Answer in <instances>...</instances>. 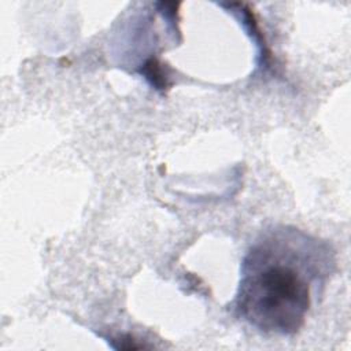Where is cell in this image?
<instances>
[{"label": "cell", "mask_w": 351, "mask_h": 351, "mask_svg": "<svg viewBox=\"0 0 351 351\" xmlns=\"http://www.w3.org/2000/svg\"><path fill=\"white\" fill-rule=\"evenodd\" d=\"M335 263V251L326 241L296 228L277 226L262 233L241 263L237 315L265 333H298L314 288L325 284Z\"/></svg>", "instance_id": "obj_1"}, {"label": "cell", "mask_w": 351, "mask_h": 351, "mask_svg": "<svg viewBox=\"0 0 351 351\" xmlns=\"http://www.w3.org/2000/svg\"><path fill=\"white\" fill-rule=\"evenodd\" d=\"M162 66L163 64H160L156 59H149L144 63V66L140 70V74H143L156 89H165L169 86V77L163 71Z\"/></svg>", "instance_id": "obj_2"}]
</instances>
